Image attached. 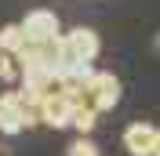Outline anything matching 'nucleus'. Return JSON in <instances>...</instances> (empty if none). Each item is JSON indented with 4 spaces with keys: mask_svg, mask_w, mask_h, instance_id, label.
<instances>
[{
    "mask_svg": "<svg viewBox=\"0 0 160 156\" xmlns=\"http://www.w3.org/2000/svg\"><path fill=\"white\" fill-rule=\"evenodd\" d=\"M95 124H98V113H95V109H73V120H69V127H77L80 131V138H88L91 131H95Z\"/></svg>",
    "mask_w": 160,
    "mask_h": 156,
    "instance_id": "6e6552de",
    "label": "nucleus"
},
{
    "mask_svg": "<svg viewBox=\"0 0 160 156\" xmlns=\"http://www.w3.org/2000/svg\"><path fill=\"white\" fill-rule=\"evenodd\" d=\"M29 124H37V113L22 105L18 91H4L0 95V131L4 134H18L22 127H29Z\"/></svg>",
    "mask_w": 160,
    "mask_h": 156,
    "instance_id": "f03ea898",
    "label": "nucleus"
},
{
    "mask_svg": "<svg viewBox=\"0 0 160 156\" xmlns=\"http://www.w3.org/2000/svg\"><path fill=\"white\" fill-rule=\"evenodd\" d=\"M22 37L26 44H51V40L58 37V18H55V11H44V7H33L26 18L18 22Z\"/></svg>",
    "mask_w": 160,
    "mask_h": 156,
    "instance_id": "7ed1b4c3",
    "label": "nucleus"
},
{
    "mask_svg": "<svg viewBox=\"0 0 160 156\" xmlns=\"http://www.w3.org/2000/svg\"><path fill=\"white\" fill-rule=\"evenodd\" d=\"M84 102H88V109H95V113L117 109V102H120V80L113 76V73H91V80L84 84Z\"/></svg>",
    "mask_w": 160,
    "mask_h": 156,
    "instance_id": "f257e3e1",
    "label": "nucleus"
},
{
    "mask_svg": "<svg viewBox=\"0 0 160 156\" xmlns=\"http://www.w3.org/2000/svg\"><path fill=\"white\" fill-rule=\"evenodd\" d=\"M149 156H160V127H157V134H153V153Z\"/></svg>",
    "mask_w": 160,
    "mask_h": 156,
    "instance_id": "9b49d317",
    "label": "nucleus"
},
{
    "mask_svg": "<svg viewBox=\"0 0 160 156\" xmlns=\"http://www.w3.org/2000/svg\"><path fill=\"white\" fill-rule=\"evenodd\" d=\"M26 47V37H22V29H18V22H11V26H4L0 29V55H18V51Z\"/></svg>",
    "mask_w": 160,
    "mask_h": 156,
    "instance_id": "0eeeda50",
    "label": "nucleus"
},
{
    "mask_svg": "<svg viewBox=\"0 0 160 156\" xmlns=\"http://www.w3.org/2000/svg\"><path fill=\"white\" fill-rule=\"evenodd\" d=\"M153 134H157L153 124H131L124 131V149L131 156H149L153 153Z\"/></svg>",
    "mask_w": 160,
    "mask_h": 156,
    "instance_id": "423d86ee",
    "label": "nucleus"
},
{
    "mask_svg": "<svg viewBox=\"0 0 160 156\" xmlns=\"http://www.w3.org/2000/svg\"><path fill=\"white\" fill-rule=\"evenodd\" d=\"M66 156H102V149L91 142V138H77L69 149H66Z\"/></svg>",
    "mask_w": 160,
    "mask_h": 156,
    "instance_id": "1a4fd4ad",
    "label": "nucleus"
},
{
    "mask_svg": "<svg viewBox=\"0 0 160 156\" xmlns=\"http://www.w3.org/2000/svg\"><path fill=\"white\" fill-rule=\"evenodd\" d=\"M62 44H66V51H69L77 62H88V66L98 58V47H102L98 33H95V29H88V26H77V29L62 33Z\"/></svg>",
    "mask_w": 160,
    "mask_h": 156,
    "instance_id": "20e7f679",
    "label": "nucleus"
},
{
    "mask_svg": "<svg viewBox=\"0 0 160 156\" xmlns=\"http://www.w3.org/2000/svg\"><path fill=\"white\" fill-rule=\"evenodd\" d=\"M15 76H18L15 58H11V55H0V80H15Z\"/></svg>",
    "mask_w": 160,
    "mask_h": 156,
    "instance_id": "9d476101",
    "label": "nucleus"
},
{
    "mask_svg": "<svg viewBox=\"0 0 160 156\" xmlns=\"http://www.w3.org/2000/svg\"><path fill=\"white\" fill-rule=\"evenodd\" d=\"M37 120L40 124H48V127H69V120H73V105L66 102V95H48V98H40L37 102Z\"/></svg>",
    "mask_w": 160,
    "mask_h": 156,
    "instance_id": "39448f33",
    "label": "nucleus"
}]
</instances>
